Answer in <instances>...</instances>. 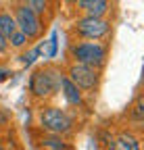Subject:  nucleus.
Instances as JSON below:
<instances>
[{
	"mask_svg": "<svg viewBox=\"0 0 144 150\" xmlns=\"http://www.w3.org/2000/svg\"><path fill=\"white\" fill-rule=\"evenodd\" d=\"M38 127L42 134H52V136H73L75 134V117L67 108L55 106V104H42L38 108Z\"/></svg>",
	"mask_w": 144,
	"mask_h": 150,
	"instance_id": "1",
	"label": "nucleus"
},
{
	"mask_svg": "<svg viewBox=\"0 0 144 150\" xmlns=\"http://www.w3.org/2000/svg\"><path fill=\"white\" fill-rule=\"evenodd\" d=\"M69 63H77L102 71L109 63V44L106 42H82L71 40L67 46Z\"/></svg>",
	"mask_w": 144,
	"mask_h": 150,
	"instance_id": "2",
	"label": "nucleus"
},
{
	"mask_svg": "<svg viewBox=\"0 0 144 150\" xmlns=\"http://www.w3.org/2000/svg\"><path fill=\"white\" fill-rule=\"evenodd\" d=\"M63 67L57 65H44L35 69L29 75V96L38 102H46L55 98L61 88V77H63Z\"/></svg>",
	"mask_w": 144,
	"mask_h": 150,
	"instance_id": "3",
	"label": "nucleus"
},
{
	"mask_svg": "<svg viewBox=\"0 0 144 150\" xmlns=\"http://www.w3.org/2000/svg\"><path fill=\"white\" fill-rule=\"evenodd\" d=\"M113 31V21L109 17L98 19V17H75L69 27V33L73 40L82 42H104Z\"/></svg>",
	"mask_w": 144,
	"mask_h": 150,
	"instance_id": "4",
	"label": "nucleus"
},
{
	"mask_svg": "<svg viewBox=\"0 0 144 150\" xmlns=\"http://www.w3.org/2000/svg\"><path fill=\"white\" fill-rule=\"evenodd\" d=\"M13 19H15V25L17 29H19L21 33H25L31 40H40V38L44 35V29H46V23L44 19H40L38 15H35L25 2H13L9 6Z\"/></svg>",
	"mask_w": 144,
	"mask_h": 150,
	"instance_id": "5",
	"label": "nucleus"
},
{
	"mask_svg": "<svg viewBox=\"0 0 144 150\" xmlns=\"http://www.w3.org/2000/svg\"><path fill=\"white\" fill-rule=\"evenodd\" d=\"M63 71H65V77L73 83L84 96L86 94H92L94 96L98 92L100 81H102V71L86 67V65H77V63H67V67Z\"/></svg>",
	"mask_w": 144,
	"mask_h": 150,
	"instance_id": "6",
	"label": "nucleus"
},
{
	"mask_svg": "<svg viewBox=\"0 0 144 150\" xmlns=\"http://www.w3.org/2000/svg\"><path fill=\"white\" fill-rule=\"evenodd\" d=\"M73 6L77 8L79 17H98V19H106V15H109L113 11V2H109V0H77V2H73Z\"/></svg>",
	"mask_w": 144,
	"mask_h": 150,
	"instance_id": "7",
	"label": "nucleus"
},
{
	"mask_svg": "<svg viewBox=\"0 0 144 150\" xmlns=\"http://www.w3.org/2000/svg\"><path fill=\"white\" fill-rule=\"evenodd\" d=\"M63 73H65V71H63ZM59 92L63 94L65 102H67L71 108H84V106H86V96L65 77V75L61 77V88H59Z\"/></svg>",
	"mask_w": 144,
	"mask_h": 150,
	"instance_id": "8",
	"label": "nucleus"
},
{
	"mask_svg": "<svg viewBox=\"0 0 144 150\" xmlns=\"http://www.w3.org/2000/svg\"><path fill=\"white\" fill-rule=\"evenodd\" d=\"M115 146H117V150H142L140 136L134 134L132 129H121L115 136Z\"/></svg>",
	"mask_w": 144,
	"mask_h": 150,
	"instance_id": "9",
	"label": "nucleus"
},
{
	"mask_svg": "<svg viewBox=\"0 0 144 150\" xmlns=\"http://www.w3.org/2000/svg\"><path fill=\"white\" fill-rule=\"evenodd\" d=\"M38 146L42 150H73V146H71V142L67 138L52 136V134H42L38 138Z\"/></svg>",
	"mask_w": 144,
	"mask_h": 150,
	"instance_id": "10",
	"label": "nucleus"
},
{
	"mask_svg": "<svg viewBox=\"0 0 144 150\" xmlns=\"http://www.w3.org/2000/svg\"><path fill=\"white\" fill-rule=\"evenodd\" d=\"M15 31H17V25H15V19H13L11 11L4 8V6H0V33H2V38L9 40Z\"/></svg>",
	"mask_w": 144,
	"mask_h": 150,
	"instance_id": "11",
	"label": "nucleus"
},
{
	"mask_svg": "<svg viewBox=\"0 0 144 150\" xmlns=\"http://www.w3.org/2000/svg\"><path fill=\"white\" fill-rule=\"evenodd\" d=\"M128 119L134 125H138V123L144 121V100H142V94H138L136 100L132 102V106L128 108Z\"/></svg>",
	"mask_w": 144,
	"mask_h": 150,
	"instance_id": "12",
	"label": "nucleus"
},
{
	"mask_svg": "<svg viewBox=\"0 0 144 150\" xmlns=\"http://www.w3.org/2000/svg\"><path fill=\"white\" fill-rule=\"evenodd\" d=\"M6 44H9V48H13V50H25L31 42H29V38L25 35V33H21L19 29H17L9 40H6Z\"/></svg>",
	"mask_w": 144,
	"mask_h": 150,
	"instance_id": "13",
	"label": "nucleus"
},
{
	"mask_svg": "<svg viewBox=\"0 0 144 150\" xmlns=\"http://www.w3.org/2000/svg\"><path fill=\"white\" fill-rule=\"evenodd\" d=\"M35 15H38L40 19H44V15H48L50 13V2H46V0H27V2H25Z\"/></svg>",
	"mask_w": 144,
	"mask_h": 150,
	"instance_id": "14",
	"label": "nucleus"
},
{
	"mask_svg": "<svg viewBox=\"0 0 144 150\" xmlns=\"http://www.w3.org/2000/svg\"><path fill=\"white\" fill-rule=\"evenodd\" d=\"M9 52V44H6V40L2 38V33H0V54H6Z\"/></svg>",
	"mask_w": 144,
	"mask_h": 150,
	"instance_id": "15",
	"label": "nucleus"
},
{
	"mask_svg": "<svg viewBox=\"0 0 144 150\" xmlns=\"http://www.w3.org/2000/svg\"><path fill=\"white\" fill-rule=\"evenodd\" d=\"M6 77H9V71H0V81L6 79Z\"/></svg>",
	"mask_w": 144,
	"mask_h": 150,
	"instance_id": "16",
	"label": "nucleus"
},
{
	"mask_svg": "<svg viewBox=\"0 0 144 150\" xmlns=\"http://www.w3.org/2000/svg\"><path fill=\"white\" fill-rule=\"evenodd\" d=\"M104 150H117V146L113 144V146H109V148H104Z\"/></svg>",
	"mask_w": 144,
	"mask_h": 150,
	"instance_id": "17",
	"label": "nucleus"
},
{
	"mask_svg": "<svg viewBox=\"0 0 144 150\" xmlns=\"http://www.w3.org/2000/svg\"><path fill=\"white\" fill-rule=\"evenodd\" d=\"M0 138H2V125H0Z\"/></svg>",
	"mask_w": 144,
	"mask_h": 150,
	"instance_id": "18",
	"label": "nucleus"
}]
</instances>
